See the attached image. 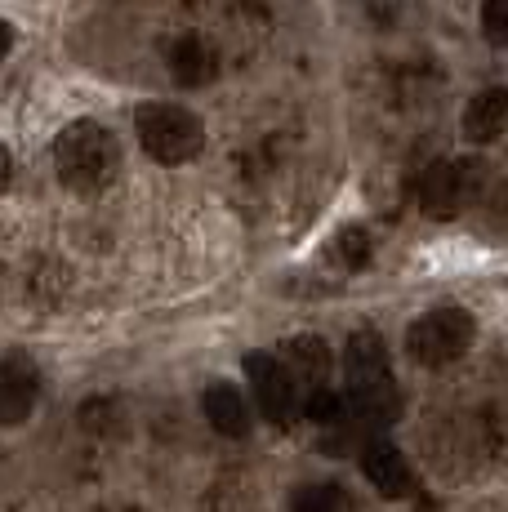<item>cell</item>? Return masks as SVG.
Returning a JSON list of instances; mask_svg holds the SVG:
<instances>
[{
    "label": "cell",
    "instance_id": "obj_6",
    "mask_svg": "<svg viewBox=\"0 0 508 512\" xmlns=\"http://www.w3.org/2000/svg\"><path fill=\"white\" fill-rule=\"evenodd\" d=\"M246 379H250V392L259 401V415L268 423H290L299 410V388L295 379L286 374L281 357L272 352H250L246 357Z\"/></svg>",
    "mask_w": 508,
    "mask_h": 512
},
{
    "label": "cell",
    "instance_id": "obj_11",
    "mask_svg": "<svg viewBox=\"0 0 508 512\" xmlns=\"http://www.w3.org/2000/svg\"><path fill=\"white\" fill-rule=\"evenodd\" d=\"M205 419H210L223 437H246L250 432V406L232 383H210V388H205Z\"/></svg>",
    "mask_w": 508,
    "mask_h": 512
},
{
    "label": "cell",
    "instance_id": "obj_18",
    "mask_svg": "<svg viewBox=\"0 0 508 512\" xmlns=\"http://www.w3.org/2000/svg\"><path fill=\"white\" fill-rule=\"evenodd\" d=\"M9 45H14V27H9L5 18H0V58L9 54Z\"/></svg>",
    "mask_w": 508,
    "mask_h": 512
},
{
    "label": "cell",
    "instance_id": "obj_12",
    "mask_svg": "<svg viewBox=\"0 0 508 512\" xmlns=\"http://www.w3.org/2000/svg\"><path fill=\"white\" fill-rule=\"evenodd\" d=\"M170 72H174V81L179 85H205V81H214V54L205 49L201 41H183V45H174V54H170Z\"/></svg>",
    "mask_w": 508,
    "mask_h": 512
},
{
    "label": "cell",
    "instance_id": "obj_17",
    "mask_svg": "<svg viewBox=\"0 0 508 512\" xmlns=\"http://www.w3.org/2000/svg\"><path fill=\"white\" fill-rule=\"evenodd\" d=\"M9 179H14V156H9V147L0 143V192L9 187Z\"/></svg>",
    "mask_w": 508,
    "mask_h": 512
},
{
    "label": "cell",
    "instance_id": "obj_15",
    "mask_svg": "<svg viewBox=\"0 0 508 512\" xmlns=\"http://www.w3.org/2000/svg\"><path fill=\"white\" fill-rule=\"evenodd\" d=\"M339 254H344L348 268H361V263L370 259V236L361 228H344V236H339Z\"/></svg>",
    "mask_w": 508,
    "mask_h": 512
},
{
    "label": "cell",
    "instance_id": "obj_4",
    "mask_svg": "<svg viewBox=\"0 0 508 512\" xmlns=\"http://www.w3.org/2000/svg\"><path fill=\"white\" fill-rule=\"evenodd\" d=\"M468 343H473V317H468L464 308L424 312V317H419L415 326H410V334H406L410 361H419V366H428V370L459 361L468 352Z\"/></svg>",
    "mask_w": 508,
    "mask_h": 512
},
{
    "label": "cell",
    "instance_id": "obj_14",
    "mask_svg": "<svg viewBox=\"0 0 508 512\" xmlns=\"http://www.w3.org/2000/svg\"><path fill=\"white\" fill-rule=\"evenodd\" d=\"M290 512H344V499H339L335 486H304Z\"/></svg>",
    "mask_w": 508,
    "mask_h": 512
},
{
    "label": "cell",
    "instance_id": "obj_10",
    "mask_svg": "<svg viewBox=\"0 0 508 512\" xmlns=\"http://www.w3.org/2000/svg\"><path fill=\"white\" fill-rule=\"evenodd\" d=\"M504 121H508V94L495 85V90L477 94L473 103L464 107V134L468 143H495L504 134Z\"/></svg>",
    "mask_w": 508,
    "mask_h": 512
},
{
    "label": "cell",
    "instance_id": "obj_1",
    "mask_svg": "<svg viewBox=\"0 0 508 512\" xmlns=\"http://www.w3.org/2000/svg\"><path fill=\"white\" fill-rule=\"evenodd\" d=\"M344 374H348L344 406H353V415L361 423L388 428V423L402 419V392H397L393 370H388V348L375 330H357L348 339Z\"/></svg>",
    "mask_w": 508,
    "mask_h": 512
},
{
    "label": "cell",
    "instance_id": "obj_16",
    "mask_svg": "<svg viewBox=\"0 0 508 512\" xmlns=\"http://www.w3.org/2000/svg\"><path fill=\"white\" fill-rule=\"evenodd\" d=\"M486 36H491L495 45H504V0H486Z\"/></svg>",
    "mask_w": 508,
    "mask_h": 512
},
{
    "label": "cell",
    "instance_id": "obj_2",
    "mask_svg": "<svg viewBox=\"0 0 508 512\" xmlns=\"http://www.w3.org/2000/svg\"><path fill=\"white\" fill-rule=\"evenodd\" d=\"M54 165L58 179L72 192H99L116 179L121 165V147L103 130L99 121H72L54 143Z\"/></svg>",
    "mask_w": 508,
    "mask_h": 512
},
{
    "label": "cell",
    "instance_id": "obj_7",
    "mask_svg": "<svg viewBox=\"0 0 508 512\" xmlns=\"http://www.w3.org/2000/svg\"><path fill=\"white\" fill-rule=\"evenodd\" d=\"M36 392H41V379H36V366L27 357H5L0 361V428H14L36 410Z\"/></svg>",
    "mask_w": 508,
    "mask_h": 512
},
{
    "label": "cell",
    "instance_id": "obj_5",
    "mask_svg": "<svg viewBox=\"0 0 508 512\" xmlns=\"http://www.w3.org/2000/svg\"><path fill=\"white\" fill-rule=\"evenodd\" d=\"M477 179H482V165H473V161H437V165H428L424 183H419L424 214H433V219H455V214L468 205V196L477 192Z\"/></svg>",
    "mask_w": 508,
    "mask_h": 512
},
{
    "label": "cell",
    "instance_id": "obj_8",
    "mask_svg": "<svg viewBox=\"0 0 508 512\" xmlns=\"http://www.w3.org/2000/svg\"><path fill=\"white\" fill-rule=\"evenodd\" d=\"M361 472H366L370 486H375L379 495H388V499H402L410 490L406 455L397 446H388V441H370V446H361Z\"/></svg>",
    "mask_w": 508,
    "mask_h": 512
},
{
    "label": "cell",
    "instance_id": "obj_9",
    "mask_svg": "<svg viewBox=\"0 0 508 512\" xmlns=\"http://www.w3.org/2000/svg\"><path fill=\"white\" fill-rule=\"evenodd\" d=\"M286 374L295 379V388L299 383H308V388H326V379H330V343L326 339H317V334H299V339H290L286 343Z\"/></svg>",
    "mask_w": 508,
    "mask_h": 512
},
{
    "label": "cell",
    "instance_id": "obj_3",
    "mask_svg": "<svg viewBox=\"0 0 508 512\" xmlns=\"http://www.w3.org/2000/svg\"><path fill=\"white\" fill-rule=\"evenodd\" d=\"M134 130H139V143L152 161L161 165H183L201 152L205 143V125L197 112L179 103H143L134 112Z\"/></svg>",
    "mask_w": 508,
    "mask_h": 512
},
{
    "label": "cell",
    "instance_id": "obj_13",
    "mask_svg": "<svg viewBox=\"0 0 508 512\" xmlns=\"http://www.w3.org/2000/svg\"><path fill=\"white\" fill-rule=\"evenodd\" d=\"M304 415L312 423H321V428H335L339 419H344V397L330 388H308L304 392Z\"/></svg>",
    "mask_w": 508,
    "mask_h": 512
}]
</instances>
